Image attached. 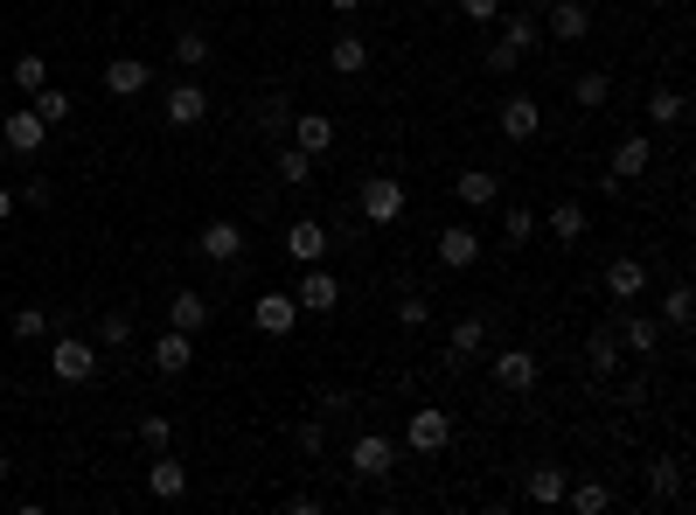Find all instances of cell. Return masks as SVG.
Masks as SVG:
<instances>
[{
	"mask_svg": "<svg viewBox=\"0 0 696 515\" xmlns=\"http://www.w3.org/2000/svg\"><path fill=\"white\" fill-rule=\"evenodd\" d=\"M404 182H390V175H369L363 182V196H355V216H363L369 223V231H390V223H398L404 216Z\"/></svg>",
	"mask_w": 696,
	"mask_h": 515,
	"instance_id": "obj_1",
	"label": "cell"
},
{
	"mask_svg": "<svg viewBox=\"0 0 696 515\" xmlns=\"http://www.w3.org/2000/svg\"><path fill=\"white\" fill-rule=\"evenodd\" d=\"M43 140H49V126L35 119V105H14L8 119H0V147H8L14 161H35V154H43Z\"/></svg>",
	"mask_w": 696,
	"mask_h": 515,
	"instance_id": "obj_2",
	"label": "cell"
},
{
	"mask_svg": "<svg viewBox=\"0 0 696 515\" xmlns=\"http://www.w3.org/2000/svg\"><path fill=\"white\" fill-rule=\"evenodd\" d=\"M293 300H299V314H334L342 307V279L328 272V265H307V272H299V285H293Z\"/></svg>",
	"mask_w": 696,
	"mask_h": 515,
	"instance_id": "obj_3",
	"label": "cell"
},
{
	"mask_svg": "<svg viewBox=\"0 0 696 515\" xmlns=\"http://www.w3.org/2000/svg\"><path fill=\"white\" fill-rule=\"evenodd\" d=\"M404 446L411 453H425V460H432V453H446V446H453V411H411V425H404Z\"/></svg>",
	"mask_w": 696,
	"mask_h": 515,
	"instance_id": "obj_4",
	"label": "cell"
},
{
	"mask_svg": "<svg viewBox=\"0 0 696 515\" xmlns=\"http://www.w3.org/2000/svg\"><path fill=\"white\" fill-rule=\"evenodd\" d=\"M49 370L63 376V384H91V376H98V349H91V341H78V335H56Z\"/></svg>",
	"mask_w": 696,
	"mask_h": 515,
	"instance_id": "obj_5",
	"label": "cell"
},
{
	"mask_svg": "<svg viewBox=\"0 0 696 515\" xmlns=\"http://www.w3.org/2000/svg\"><path fill=\"white\" fill-rule=\"evenodd\" d=\"M349 467H355V481H384V473L398 467V446H390L384 432H363V438L349 446Z\"/></svg>",
	"mask_w": 696,
	"mask_h": 515,
	"instance_id": "obj_6",
	"label": "cell"
},
{
	"mask_svg": "<svg viewBox=\"0 0 696 515\" xmlns=\"http://www.w3.org/2000/svg\"><path fill=\"white\" fill-rule=\"evenodd\" d=\"M543 231H551V244H564V251H571V244H586V231H592V216H586V202H551L543 209Z\"/></svg>",
	"mask_w": 696,
	"mask_h": 515,
	"instance_id": "obj_7",
	"label": "cell"
},
{
	"mask_svg": "<svg viewBox=\"0 0 696 515\" xmlns=\"http://www.w3.org/2000/svg\"><path fill=\"white\" fill-rule=\"evenodd\" d=\"M210 265H237L244 258V223H231V216H216V223H202V244H196Z\"/></svg>",
	"mask_w": 696,
	"mask_h": 515,
	"instance_id": "obj_8",
	"label": "cell"
},
{
	"mask_svg": "<svg viewBox=\"0 0 696 515\" xmlns=\"http://www.w3.org/2000/svg\"><path fill=\"white\" fill-rule=\"evenodd\" d=\"M334 251V237H328V223H314V216H299L293 231H286V258L293 265H321Z\"/></svg>",
	"mask_w": 696,
	"mask_h": 515,
	"instance_id": "obj_9",
	"label": "cell"
},
{
	"mask_svg": "<svg viewBox=\"0 0 696 515\" xmlns=\"http://www.w3.org/2000/svg\"><path fill=\"white\" fill-rule=\"evenodd\" d=\"M495 126H502V140H536L543 132V105L536 98H502V112H495Z\"/></svg>",
	"mask_w": 696,
	"mask_h": 515,
	"instance_id": "obj_10",
	"label": "cell"
},
{
	"mask_svg": "<svg viewBox=\"0 0 696 515\" xmlns=\"http://www.w3.org/2000/svg\"><path fill=\"white\" fill-rule=\"evenodd\" d=\"M251 320H258V335H272V341H286L293 328H299V300L293 293H266L251 307Z\"/></svg>",
	"mask_w": 696,
	"mask_h": 515,
	"instance_id": "obj_11",
	"label": "cell"
},
{
	"mask_svg": "<svg viewBox=\"0 0 696 515\" xmlns=\"http://www.w3.org/2000/svg\"><path fill=\"white\" fill-rule=\"evenodd\" d=\"M286 140L299 147V154H314V161H321V154H328V147H334V119H328V112H293V126H286Z\"/></svg>",
	"mask_w": 696,
	"mask_h": 515,
	"instance_id": "obj_12",
	"label": "cell"
},
{
	"mask_svg": "<svg viewBox=\"0 0 696 515\" xmlns=\"http://www.w3.org/2000/svg\"><path fill=\"white\" fill-rule=\"evenodd\" d=\"M543 28H551L557 43H586V35H592L586 0H551V8H543Z\"/></svg>",
	"mask_w": 696,
	"mask_h": 515,
	"instance_id": "obj_13",
	"label": "cell"
},
{
	"mask_svg": "<svg viewBox=\"0 0 696 515\" xmlns=\"http://www.w3.org/2000/svg\"><path fill=\"white\" fill-rule=\"evenodd\" d=\"M98 78H105V91H111V98H140V91L154 84V70H146L140 56H111V63L98 70Z\"/></svg>",
	"mask_w": 696,
	"mask_h": 515,
	"instance_id": "obj_14",
	"label": "cell"
},
{
	"mask_svg": "<svg viewBox=\"0 0 696 515\" xmlns=\"http://www.w3.org/2000/svg\"><path fill=\"white\" fill-rule=\"evenodd\" d=\"M536 376H543V362L530 349H502L495 355V384L502 390H536Z\"/></svg>",
	"mask_w": 696,
	"mask_h": 515,
	"instance_id": "obj_15",
	"label": "cell"
},
{
	"mask_svg": "<svg viewBox=\"0 0 696 515\" xmlns=\"http://www.w3.org/2000/svg\"><path fill=\"white\" fill-rule=\"evenodd\" d=\"M146 494H154V502H181V494H188V467L175 460V453H154V467H146Z\"/></svg>",
	"mask_w": 696,
	"mask_h": 515,
	"instance_id": "obj_16",
	"label": "cell"
},
{
	"mask_svg": "<svg viewBox=\"0 0 696 515\" xmlns=\"http://www.w3.org/2000/svg\"><path fill=\"white\" fill-rule=\"evenodd\" d=\"M586 362H592V384H613V376H620V362H627V349H620V335H613V328H592Z\"/></svg>",
	"mask_w": 696,
	"mask_h": 515,
	"instance_id": "obj_17",
	"label": "cell"
},
{
	"mask_svg": "<svg viewBox=\"0 0 696 515\" xmlns=\"http://www.w3.org/2000/svg\"><path fill=\"white\" fill-rule=\"evenodd\" d=\"M202 119H210V91H202V84H175V91H167V126H202Z\"/></svg>",
	"mask_w": 696,
	"mask_h": 515,
	"instance_id": "obj_18",
	"label": "cell"
},
{
	"mask_svg": "<svg viewBox=\"0 0 696 515\" xmlns=\"http://www.w3.org/2000/svg\"><path fill=\"white\" fill-rule=\"evenodd\" d=\"M654 167V140L648 132H627V140L613 147V182H634V175H648Z\"/></svg>",
	"mask_w": 696,
	"mask_h": 515,
	"instance_id": "obj_19",
	"label": "cell"
},
{
	"mask_svg": "<svg viewBox=\"0 0 696 515\" xmlns=\"http://www.w3.org/2000/svg\"><path fill=\"white\" fill-rule=\"evenodd\" d=\"M641 293H648V265L641 258H613L606 265V300L627 307V300H641Z\"/></svg>",
	"mask_w": 696,
	"mask_h": 515,
	"instance_id": "obj_20",
	"label": "cell"
},
{
	"mask_svg": "<svg viewBox=\"0 0 696 515\" xmlns=\"http://www.w3.org/2000/svg\"><path fill=\"white\" fill-rule=\"evenodd\" d=\"M474 258H481V237L467 231V223H446V231H439V265H446V272H467Z\"/></svg>",
	"mask_w": 696,
	"mask_h": 515,
	"instance_id": "obj_21",
	"label": "cell"
},
{
	"mask_svg": "<svg viewBox=\"0 0 696 515\" xmlns=\"http://www.w3.org/2000/svg\"><path fill=\"white\" fill-rule=\"evenodd\" d=\"M453 196H460V209H487V202H502V175L495 167H467L453 182Z\"/></svg>",
	"mask_w": 696,
	"mask_h": 515,
	"instance_id": "obj_22",
	"label": "cell"
},
{
	"mask_svg": "<svg viewBox=\"0 0 696 515\" xmlns=\"http://www.w3.org/2000/svg\"><path fill=\"white\" fill-rule=\"evenodd\" d=\"M188 362H196V335H181V328H167L161 341H154V370L161 376H181Z\"/></svg>",
	"mask_w": 696,
	"mask_h": 515,
	"instance_id": "obj_23",
	"label": "cell"
},
{
	"mask_svg": "<svg viewBox=\"0 0 696 515\" xmlns=\"http://www.w3.org/2000/svg\"><path fill=\"white\" fill-rule=\"evenodd\" d=\"M328 70H334V78H363V70H369V43H363V35H334V43H328Z\"/></svg>",
	"mask_w": 696,
	"mask_h": 515,
	"instance_id": "obj_24",
	"label": "cell"
},
{
	"mask_svg": "<svg viewBox=\"0 0 696 515\" xmlns=\"http://www.w3.org/2000/svg\"><path fill=\"white\" fill-rule=\"evenodd\" d=\"M167 328L202 335V328H210V300H202V293H175V300H167Z\"/></svg>",
	"mask_w": 696,
	"mask_h": 515,
	"instance_id": "obj_25",
	"label": "cell"
},
{
	"mask_svg": "<svg viewBox=\"0 0 696 515\" xmlns=\"http://www.w3.org/2000/svg\"><path fill=\"white\" fill-rule=\"evenodd\" d=\"M613 335H620V349H627V355H654V349H662V328H654L648 314H627Z\"/></svg>",
	"mask_w": 696,
	"mask_h": 515,
	"instance_id": "obj_26",
	"label": "cell"
},
{
	"mask_svg": "<svg viewBox=\"0 0 696 515\" xmlns=\"http://www.w3.org/2000/svg\"><path fill=\"white\" fill-rule=\"evenodd\" d=\"M286 126H293V98L286 91H266V98H258V132H266V140H286Z\"/></svg>",
	"mask_w": 696,
	"mask_h": 515,
	"instance_id": "obj_27",
	"label": "cell"
},
{
	"mask_svg": "<svg viewBox=\"0 0 696 515\" xmlns=\"http://www.w3.org/2000/svg\"><path fill=\"white\" fill-rule=\"evenodd\" d=\"M648 502H683V460H654L648 467Z\"/></svg>",
	"mask_w": 696,
	"mask_h": 515,
	"instance_id": "obj_28",
	"label": "cell"
},
{
	"mask_svg": "<svg viewBox=\"0 0 696 515\" xmlns=\"http://www.w3.org/2000/svg\"><path fill=\"white\" fill-rule=\"evenodd\" d=\"M683 112H689V98L675 84H654L648 91V126H683Z\"/></svg>",
	"mask_w": 696,
	"mask_h": 515,
	"instance_id": "obj_29",
	"label": "cell"
},
{
	"mask_svg": "<svg viewBox=\"0 0 696 515\" xmlns=\"http://www.w3.org/2000/svg\"><path fill=\"white\" fill-rule=\"evenodd\" d=\"M8 84H14V91H22V98H35V91H43V84H49V63H43V56H35V49H28V56H14V70H8Z\"/></svg>",
	"mask_w": 696,
	"mask_h": 515,
	"instance_id": "obj_30",
	"label": "cell"
},
{
	"mask_svg": "<svg viewBox=\"0 0 696 515\" xmlns=\"http://www.w3.org/2000/svg\"><path fill=\"white\" fill-rule=\"evenodd\" d=\"M564 502H571L578 515H599V508H613V488L606 481H578V488L564 481Z\"/></svg>",
	"mask_w": 696,
	"mask_h": 515,
	"instance_id": "obj_31",
	"label": "cell"
},
{
	"mask_svg": "<svg viewBox=\"0 0 696 515\" xmlns=\"http://www.w3.org/2000/svg\"><path fill=\"white\" fill-rule=\"evenodd\" d=\"M522 494H530V502H543V508L564 502V467H536L530 481H522Z\"/></svg>",
	"mask_w": 696,
	"mask_h": 515,
	"instance_id": "obj_32",
	"label": "cell"
},
{
	"mask_svg": "<svg viewBox=\"0 0 696 515\" xmlns=\"http://www.w3.org/2000/svg\"><path fill=\"white\" fill-rule=\"evenodd\" d=\"M175 63H181V70H202V63H210V35H202V28H181V35H175Z\"/></svg>",
	"mask_w": 696,
	"mask_h": 515,
	"instance_id": "obj_33",
	"label": "cell"
},
{
	"mask_svg": "<svg viewBox=\"0 0 696 515\" xmlns=\"http://www.w3.org/2000/svg\"><path fill=\"white\" fill-rule=\"evenodd\" d=\"M28 105H35V119H43V126H63L70 119V91H56V84H43Z\"/></svg>",
	"mask_w": 696,
	"mask_h": 515,
	"instance_id": "obj_34",
	"label": "cell"
},
{
	"mask_svg": "<svg viewBox=\"0 0 696 515\" xmlns=\"http://www.w3.org/2000/svg\"><path fill=\"white\" fill-rule=\"evenodd\" d=\"M502 43H509V49H536L543 22H536V14H509V22H502Z\"/></svg>",
	"mask_w": 696,
	"mask_h": 515,
	"instance_id": "obj_35",
	"label": "cell"
},
{
	"mask_svg": "<svg viewBox=\"0 0 696 515\" xmlns=\"http://www.w3.org/2000/svg\"><path fill=\"white\" fill-rule=\"evenodd\" d=\"M481 349H487V320H481V314L453 320V355H481Z\"/></svg>",
	"mask_w": 696,
	"mask_h": 515,
	"instance_id": "obj_36",
	"label": "cell"
},
{
	"mask_svg": "<svg viewBox=\"0 0 696 515\" xmlns=\"http://www.w3.org/2000/svg\"><path fill=\"white\" fill-rule=\"evenodd\" d=\"M279 182H286V188L314 182V154H299V147H279Z\"/></svg>",
	"mask_w": 696,
	"mask_h": 515,
	"instance_id": "obj_37",
	"label": "cell"
},
{
	"mask_svg": "<svg viewBox=\"0 0 696 515\" xmlns=\"http://www.w3.org/2000/svg\"><path fill=\"white\" fill-rule=\"evenodd\" d=\"M689 314H696V293H689V285H669V293H662V320H669V328H689Z\"/></svg>",
	"mask_w": 696,
	"mask_h": 515,
	"instance_id": "obj_38",
	"label": "cell"
},
{
	"mask_svg": "<svg viewBox=\"0 0 696 515\" xmlns=\"http://www.w3.org/2000/svg\"><path fill=\"white\" fill-rule=\"evenodd\" d=\"M98 341L105 349H126V341H133V314H119V307L98 314Z\"/></svg>",
	"mask_w": 696,
	"mask_h": 515,
	"instance_id": "obj_39",
	"label": "cell"
},
{
	"mask_svg": "<svg viewBox=\"0 0 696 515\" xmlns=\"http://www.w3.org/2000/svg\"><path fill=\"white\" fill-rule=\"evenodd\" d=\"M502 237H509V244H530V237H536V209H509V216H502Z\"/></svg>",
	"mask_w": 696,
	"mask_h": 515,
	"instance_id": "obj_40",
	"label": "cell"
},
{
	"mask_svg": "<svg viewBox=\"0 0 696 515\" xmlns=\"http://www.w3.org/2000/svg\"><path fill=\"white\" fill-rule=\"evenodd\" d=\"M571 98L592 112V105H606V98H613V84H606V78H599V70H592V78H578V84H571Z\"/></svg>",
	"mask_w": 696,
	"mask_h": 515,
	"instance_id": "obj_41",
	"label": "cell"
},
{
	"mask_svg": "<svg viewBox=\"0 0 696 515\" xmlns=\"http://www.w3.org/2000/svg\"><path fill=\"white\" fill-rule=\"evenodd\" d=\"M167 438H175V425H167L161 411H154V418H140V446H146V453H167Z\"/></svg>",
	"mask_w": 696,
	"mask_h": 515,
	"instance_id": "obj_42",
	"label": "cell"
},
{
	"mask_svg": "<svg viewBox=\"0 0 696 515\" xmlns=\"http://www.w3.org/2000/svg\"><path fill=\"white\" fill-rule=\"evenodd\" d=\"M14 335H22V341H43V335H49V314H43V307H22V314H14Z\"/></svg>",
	"mask_w": 696,
	"mask_h": 515,
	"instance_id": "obj_43",
	"label": "cell"
},
{
	"mask_svg": "<svg viewBox=\"0 0 696 515\" xmlns=\"http://www.w3.org/2000/svg\"><path fill=\"white\" fill-rule=\"evenodd\" d=\"M516 63H522V49H509V43H487V70H495V78H509Z\"/></svg>",
	"mask_w": 696,
	"mask_h": 515,
	"instance_id": "obj_44",
	"label": "cell"
},
{
	"mask_svg": "<svg viewBox=\"0 0 696 515\" xmlns=\"http://www.w3.org/2000/svg\"><path fill=\"white\" fill-rule=\"evenodd\" d=\"M398 320H404V328H425V320H432V300H418V293L398 300Z\"/></svg>",
	"mask_w": 696,
	"mask_h": 515,
	"instance_id": "obj_45",
	"label": "cell"
},
{
	"mask_svg": "<svg viewBox=\"0 0 696 515\" xmlns=\"http://www.w3.org/2000/svg\"><path fill=\"white\" fill-rule=\"evenodd\" d=\"M293 438H299V453H321V446H328V425H321V418H307Z\"/></svg>",
	"mask_w": 696,
	"mask_h": 515,
	"instance_id": "obj_46",
	"label": "cell"
},
{
	"mask_svg": "<svg viewBox=\"0 0 696 515\" xmlns=\"http://www.w3.org/2000/svg\"><path fill=\"white\" fill-rule=\"evenodd\" d=\"M467 22H502V0H460Z\"/></svg>",
	"mask_w": 696,
	"mask_h": 515,
	"instance_id": "obj_47",
	"label": "cell"
},
{
	"mask_svg": "<svg viewBox=\"0 0 696 515\" xmlns=\"http://www.w3.org/2000/svg\"><path fill=\"white\" fill-rule=\"evenodd\" d=\"M14 202H22V209H49V182H22V188H14Z\"/></svg>",
	"mask_w": 696,
	"mask_h": 515,
	"instance_id": "obj_48",
	"label": "cell"
},
{
	"mask_svg": "<svg viewBox=\"0 0 696 515\" xmlns=\"http://www.w3.org/2000/svg\"><path fill=\"white\" fill-rule=\"evenodd\" d=\"M14 209H22V202H14V188H0V223H8Z\"/></svg>",
	"mask_w": 696,
	"mask_h": 515,
	"instance_id": "obj_49",
	"label": "cell"
},
{
	"mask_svg": "<svg viewBox=\"0 0 696 515\" xmlns=\"http://www.w3.org/2000/svg\"><path fill=\"white\" fill-rule=\"evenodd\" d=\"M321 8H334V14H355V8H363V0H321Z\"/></svg>",
	"mask_w": 696,
	"mask_h": 515,
	"instance_id": "obj_50",
	"label": "cell"
},
{
	"mask_svg": "<svg viewBox=\"0 0 696 515\" xmlns=\"http://www.w3.org/2000/svg\"><path fill=\"white\" fill-rule=\"evenodd\" d=\"M8 473H14V460H8V453H0V488H8Z\"/></svg>",
	"mask_w": 696,
	"mask_h": 515,
	"instance_id": "obj_51",
	"label": "cell"
},
{
	"mask_svg": "<svg viewBox=\"0 0 696 515\" xmlns=\"http://www.w3.org/2000/svg\"><path fill=\"white\" fill-rule=\"evenodd\" d=\"M0 397H8V370H0Z\"/></svg>",
	"mask_w": 696,
	"mask_h": 515,
	"instance_id": "obj_52",
	"label": "cell"
},
{
	"mask_svg": "<svg viewBox=\"0 0 696 515\" xmlns=\"http://www.w3.org/2000/svg\"><path fill=\"white\" fill-rule=\"evenodd\" d=\"M0 119H8V98H0Z\"/></svg>",
	"mask_w": 696,
	"mask_h": 515,
	"instance_id": "obj_53",
	"label": "cell"
},
{
	"mask_svg": "<svg viewBox=\"0 0 696 515\" xmlns=\"http://www.w3.org/2000/svg\"><path fill=\"white\" fill-rule=\"evenodd\" d=\"M530 8H551V0H530Z\"/></svg>",
	"mask_w": 696,
	"mask_h": 515,
	"instance_id": "obj_54",
	"label": "cell"
},
{
	"mask_svg": "<svg viewBox=\"0 0 696 515\" xmlns=\"http://www.w3.org/2000/svg\"><path fill=\"white\" fill-rule=\"evenodd\" d=\"M43 8H49V0H43Z\"/></svg>",
	"mask_w": 696,
	"mask_h": 515,
	"instance_id": "obj_55",
	"label": "cell"
}]
</instances>
